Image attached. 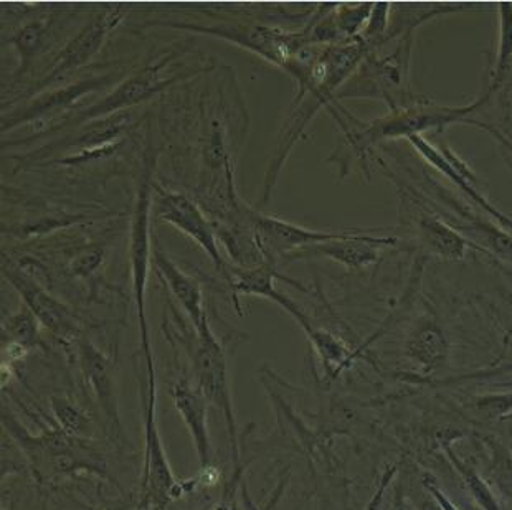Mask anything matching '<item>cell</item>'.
Here are the masks:
<instances>
[{"mask_svg": "<svg viewBox=\"0 0 512 510\" xmlns=\"http://www.w3.org/2000/svg\"><path fill=\"white\" fill-rule=\"evenodd\" d=\"M374 5H361V9H341L336 14L334 24H336L339 34L346 37H354L361 30L362 24L369 22Z\"/></svg>", "mask_w": 512, "mask_h": 510, "instance_id": "obj_23", "label": "cell"}, {"mask_svg": "<svg viewBox=\"0 0 512 510\" xmlns=\"http://www.w3.org/2000/svg\"><path fill=\"white\" fill-rule=\"evenodd\" d=\"M204 164L207 169H225L230 172V154H228L227 133L219 119L210 123L209 134L204 142Z\"/></svg>", "mask_w": 512, "mask_h": 510, "instance_id": "obj_20", "label": "cell"}, {"mask_svg": "<svg viewBox=\"0 0 512 510\" xmlns=\"http://www.w3.org/2000/svg\"><path fill=\"white\" fill-rule=\"evenodd\" d=\"M48 27L50 20H32L29 24L24 25L22 29L12 38L17 53H19L20 67L15 73V80H19L25 75V71L29 70L30 63L37 57L42 50L43 42L48 35Z\"/></svg>", "mask_w": 512, "mask_h": 510, "instance_id": "obj_18", "label": "cell"}, {"mask_svg": "<svg viewBox=\"0 0 512 510\" xmlns=\"http://www.w3.org/2000/svg\"><path fill=\"white\" fill-rule=\"evenodd\" d=\"M275 279L293 283L291 279L276 273L275 265H271V263H263V265L253 266V268H242V266L230 268L227 281L233 291L235 301L240 296H261V298L270 299L273 303L283 307L290 316H293L294 321L303 327V331L308 334V337L311 336L316 329L313 322L309 321V317L299 309L298 304H294L288 296L276 289Z\"/></svg>", "mask_w": 512, "mask_h": 510, "instance_id": "obj_9", "label": "cell"}, {"mask_svg": "<svg viewBox=\"0 0 512 510\" xmlns=\"http://www.w3.org/2000/svg\"><path fill=\"white\" fill-rule=\"evenodd\" d=\"M408 141L412 142L413 146L417 147L418 152L427 159L430 164L441 170L443 174L448 175L456 185H460L461 190H465L466 194L470 195L471 199L475 200L479 207H483L486 212L491 213L496 220L504 223L506 227L512 228V220L508 217H504L503 213H499L498 210H494L489 204L488 200L481 197L479 192H476L473 184H476V177L471 172L470 167L463 164V162L455 156V152H451L448 147L443 149H437L433 147L427 139H423L420 134L408 137Z\"/></svg>", "mask_w": 512, "mask_h": 510, "instance_id": "obj_13", "label": "cell"}, {"mask_svg": "<svg viewBox=\"0 0 512 510\" xmlns=\"http://www.w3.org/2000/svg\"><path fill=\"white\" fill-rule=\"evenodd\" d=\"M387 12H389V5L375 4V9H372L369 22H367V29L364 30V38L366 40H369V38L374 40V38L382 35L385 25H387Z\"/></svg>", "mask_w": 512, "mask_h": 510, "instance_id": "obj_25", "label": "cell"}, {"mask_svg": "<svg viewBox=\"0 0 512 510\" xmlns=\"http://www.w3.org/2000/svg\"><path fill=\"white\" fill-rule=\"evenodd\" d=\"M194 342L190 347V359L194 367L195 380L200 392L212 405L219 408L227 421L230 448H232L233 463L238 464L237 421L233 411L230 382H228L227 355L219 339L210 329L209 317L200 327L194 329Z\"/></svg>", "mask_w": 512, "mask_h": 510, "instance_id": "obj_2", "label": "cell"}, {"mask_svg": "<svg viewBox=\"0 0 512 510\" xmlns=\"http://www.w3.org/2000/svg\"><path fill=\"white\" fill-rule=\"evenodd\" d=\"M509 372H512V365H508V367H504L503 370H493V372H479V374H473V375H463V377L458 378V380H453V382H461V380H470V378L473 377H494V375H501V374H509Z\"/></svg>", "mask_w": 512, "mask_h": 510, "instance_id": "obj_26", "label": "cell"}, {"mask_svg": "<svg viewBox=\"0 0 512 510\" xmlns=\"http://www.w3.org/2000/svg\"><path fill=\"white\" fill-rule=\"evenodd\" d=\"M119 78H123V75L110 73V75L90 76L58 90L45 91L42 95L32 98L30 103L5 113L2 119V131L9 133L10 129L19 128L22 124L35 123L40 119L60 114L86 95L103 91L108 86L114 85Z\"/></svg>", "mask_w": 512, "mask_h": 510, "instance_id": "obj_8", "label": "cell"}, {"mask_svg": "<svg viewBox=\"0 0 512 510\" xmlns=\"http://www.w3.org/2000/svg\"><path fill=\"white\" fill-rule=\"evenodd\" d=\"M152 213L157 220L169 223L181 230L185 237L192 238L207 253L215 268L228 278L230 266L223 260L217 241V228L205 217L199 205L181 192L154 190Z\"/></svg>", "mask_w": 512, "mask_h": 510, "instance_id": "obj_5", "label": "cell"}, {"mask_svg": "<svg viewBox=\"0 0 512 510\" xmlns=\"http://www.w3.org/2000/svg\"><path fill=\"white\" fill-rule=\"evenodd\" d=\"M152 263L156 266L159 278L164 281L172 296L181 303L184 311L189 316L190 326L197 329L207 319V311L204 307V296L199 283L189 274H185L169 256L164 253L159 243V238L152 237Z\"/></svg>", "mask_w": 512, "mask_h": 510, "instance_id": "obj_12", "label": "cell"}, {"mask_svg": "<svg viewBox=\"0 0 512 510\" xmlns=\"http://www.w3.org/2000/svg\"><path fill=\"white\" fill-rule=\"evenodd\" d=\"M486 98L475 101L465 108H412L408 111L392 114L389 118L379 119L369 124L367 128L347 133V139L351 141L356 152H364L370 144L384 139V137H412L428 129L446 128L448 124L465 119L479 106H483ZM466 121V119H465Z\"/></svg>", "mask_w": 512, "mask_h": 510, "instance_id": "obj_4", "label": "cell"}, {"mask_svg": "<svg viewBox=\"0 0 512 510\" xmlns=\"http://www.w3.org/2000/svg\"><path fill=\"white\" fill-rule=\"evenodd\" d=\"M103 258H105V251L101 250L100 246H86L73 258L70 271L80 278H88L98 270Z\"/></svg>", "mask_w": 512, "mask_h": 510, "instance_id": "obj_24", "label": "cell"}, {"mask_svg": "<svg viewBox=\"0 0 512 510\" xmlns=\"http://www.w3.org/2000/svg\"><path fill=\"white\" fill-rule=\"evenodd\" d=\"M174 407L179 411L185 426L189 428L194 441L195 451L199 456L202 469H209L212 464V440L209 433V400L200 392L197 383L182 377L174 383L171 390Z\"/></svg>", "mask_w": 512, "mask_h": 510, "instance_id": "obj_11", "label": "cell"}, {"mask_svg": "<svg viewBox=\"0 0 512 510\" xmlns=\"http://www.w3.org/2000/svg\"><path fill=\"white\" fill-rule=\"evenodd\" d=\"M123 17L124 12L116 9L105 10L96 15L95 19L58 53L50 70L25 93L24 100L29 101L35 96L42 95L53 83L62 80L63 76L70 75L72 71L90 62L105 45L106 38L121 24Z\"/></svg>", "mask_w": 512, "mask_h": 510, "instance_id": "obj_6", "label": "cell"}, {"mask_svg": "<svg viewBox=\"0 0 512 510\" xmlns=\"http://www.w3.org/2000/svg\"><path fill=\"white\" fill-rule=\"evenodd\" d=\"M499 35L498 58H496V71H494V88L496 83L503 78L504 70L512 58V7L509 4L501 5L499 9Z\"/></svg>", "mask_w": 512, "mask_h": 510, "instance_id": "obj_21", "label": "cell"}, {"mask_svg": "<svg viewBox=\"0 0 512 510\" xmlns=\"http://www.w3.org/2000/svg\"><path fill=\"white\" fill-rule=\"evenodd\" d=\"M80 364L81 372L90 385L91 392L95 395L100 407L110 416L114 425L119 426L118 403L114 393L113 380H111L110 362L106 359L95 344L88 339L80 340Z\"/></svg>", "mask_w": 512, "mask_h": 510, "instance_id": "obj_15", "label": "cell"}, {"mask_svg": "<svg viewBox=\"0 0 512 510\" xmlns=\"http://www.w3.org/2000/svg\"><path fill=\"white\" fill-rule=\"evenodd\" d=\"M418 232L423 243L443 260L460 261L465 258L468 250V241L456 233L448 223L441 222L440 218L423 212L417 218Z\"/></svg>", "mask_w": 512, "mask_h": 510, "instance_id": "obj_16", "label": "cell"}, {"mask_svg": "<svg viewBox=\"0 0 512 510\" xmlns=\"http://www.w3.org/2000/svg\"><path fill=\"white\" fill-rule=\"evenodd\" d=\"M446 350L448 344L437 322L433 319L418 322L412 337L408 339L407 354L410 359L415 360L423 370H433L445 359Z\"/></svg>", "mask_w": 512, "mask_h": 510, "instance_id": "obj_17", "label": "cell"}, {"mask_svg": "<svg viewBox=\"0 0 512 510\" xmlns=\"http://www.w3.org/2000/svg\"><path fill=\"white\" fill-rule=\"evenodd\" d=\"M162 25L228 40L247 50H252L256 55L275 63L283 70L290 71L291 76L296 80L304 68V63L299 60V57L301 52L306 50L304 45L309 42V30L303 34H285L281 30L268 29L261 25H200L187 24V22H162Z\"/></svg>", "mask_w": 512, "mask_h": 510, "instance_id": "obj_1", "label": "cell"}, {"mask_svg": "<svg viewBox=\"0 0 512 510\" xmlns=\"http://www.w3.org/2000/svg\"><path fill=\"white\" fill-rule=\"evenodd\" d=\"M4 276L19 291L25 306L34 312V316L43 327H47L48 331L62 339L75 336L78 324L73 312L65 304L50 296L42 286H38L34 278L25 276L20 271L10 270L4 266Z\"/></svg>", "mask_w": 512, "mask_h": 510, "instance_id": "obj_10", "label": "cell"}, {"mask_svg": "<svg viewBox=\"0 0 512 510\" xmlns=\"http://www.w3.org/2000/svg\"><path fill=\"white\" fill-rule=\"evenodd\" d=\"M248 220L255 232L256 241L266 261L275 265L276 258H296L303 255L304 250L326 241L341 240L354 237L351 232H314L308 228L299 227L294 223L280 218L263 215V213L248 210Z\"/></svg>", "mask_w": 512, "mask_h": 510, "instance_id": "obj_7", "label": "cell"}, {"mask_svg": "<svg viewBox=\"0 0 512 510\" xmlns=\"http://www.w3.org/2000/svg\"><path fill=\"white\" fill-rule=\"evenodd\" d=\"M53 413L57 416L58 423L68 436H83L88 431L90 421L72 403L63 398H53Z\"/></svg>", "mask_w": 512, "mask_h": 510, "instance_id": "obj_22", "label": "cell"}, {"mask_svg": "<svg viewBox=\"0 0 512 510\" xmlns=\"http://www.w3.org/2000/svg\"><path fill=\"white\" fill-rule=\"evenodd\" d=\"M171 60L172 55L159 58L156 62L149 63L146 67L136 71L134 75L124 78L103 100L91 104V106L81 109V111H76L70 118L58 124L55 133L57 131H73V129H78L80 126L85 128L86 124L93 123V121L96 123L100 118H108L111 114L119 113V111L143 103V101L149 100L157 93H161L162 90H166L169 86H174L179 81L185 80L187 76L194 75L189 71L177 73L174 76L162 75V71Z\"/></svg>", "mask_w": 512, "mask_h": 510, "instance_id": "obj_3", "label": "cell"}, {"mask_svg": "<svg viewBox=\"0 0 512 510\" xmlns=\"http://www.w3.org/2000/svg\"><path fill=\"white\" fill-rule=\"evenodd\" d=\"M34 312L25 306L15 316L7 319L4 324V334L10 342L22 345L25 349L40 344V327Z\"/></svg>", "mask_w": 512, "mask_h": 510, "instance_id": "obj_19", "label": "cell"}, {"mask_svg": "<svg viewBox=\"0 0 512 510\" xmlns=\"http://www.w3.org/2000/svg\"><path fill=\"white\" fill-rule=\"evenodd\" d=\"M395 243L397 238L394 237H374V235L356 233L354 237L326 241L321 245L313 246L311 250L349 268H366L379 260V248L392 246Z\"/></svg>", "mask_w": 512, "mask_h": 510, "instance_id": "obj_14", "label": "cell"}]
</instances>
